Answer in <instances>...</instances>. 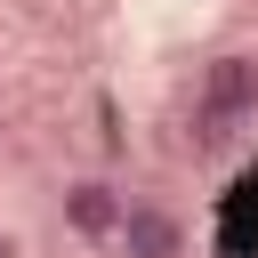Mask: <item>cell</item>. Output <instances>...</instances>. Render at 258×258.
<instances>
[{
  "label": "cell",
  "mask_w": 258,
  "mask_h": 258,
  "mask_svg": "<svg viewBox=\"0 0 258 258\" xmlns=\"http://www.w3.org/2000/svg\"><path fill=\"white\" fill-rule=\"evenodd\" d=\"M250 121H258V56H250V48H226V56H210V64H202L185 145H194L202 161H218V153H234V145H242V129H250Z\"/></svg>",
  "instance_id": "6da1fadb"
},
{
  "label": "cell",
  "mask_w": 258,
  "mask_h": 258,
  "mask_svg": "<svg viewBox=\"0 0 258 258\" xmlns=\"http://www.w3.org/2000/svg\"><path fill=\"white\" fill-rule=\"evenodd\" d=\"M121 202H129V194H121L105 169H81V177L56 185V218H64V234H81V242H113Z\"/></svg>",
  "instance_id": "7a4b0ae2"
},
{
  "label": "cell",
  "mask_w": 258,
  "mask_h": 258,
  "mask_svg": "<svg viewBox=\"0 0 258 258\" xmlns=\"http://www.w3.org/2000/svg\"><path fill=\"white\" fill-rule=\"evenodd\" d=\"M113 250L121 258H185L194 234L169 202H121V226H113Z\"/></svg>",
  "instance_id": "3957f363"
},
{
  "label": "cell",
  "mask_w": 258,
  "mask_h": 258,
  "mask_svg": "<svg viewBox=\"0 0 258 258\" xmlns=\"http://www.w3.org/2000/svg\"><path fill=\"white\" fill-rule=\"evenodd\" d=\"M0 258H16V250H8V242H0Z\"/></svg>",
  "instance_id": "277c9868"
}]
</instances>
